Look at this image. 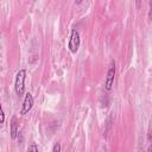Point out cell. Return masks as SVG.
I'll list each match as a JSON object with an SVG mask.
<instances>
[{
    "label": "cell",
    "instance_id": "cell-4",
    "mask_svg": "<svg viewBox=\"0 0 152 152\" xmlns=\"http://www.w3.org/2000/svg\"><path fill=\"white\" fill-rule=\"evenodd\" d=\"M33 107V96L31 93H26L25 94V97H24V101H23V106H21V109H20V115H25L27 114Z\"/></svg>",
    "mask_w": 152,
    "mask_h": 152
},
{
    "label": "cell",
    "instance_id": "cell-5",
    "mask_svg": "<svg viewBox=\"0 0 152 152\" xmlns=\"http://www.w3.org/2000/svg\"><path fill=\"white\" fill-rule=\"evenodd\" d=\"M18 129H19V124H18V118L12 116L11 122H10V135L14 140L18 137Z\"/></svg>",
    "mask_w": 152,
    "mask_h": 152
},
{
    "label": "cell",
    "instance_id": "cell-11",
    "mask_svg": "<svg viewBox=\"0 0 152 152\" xmlns=\"http://www.w3.org/2000/svg\"><path fill=\"white\" fill-rule=\"evenodd\" d=\"M147 152H152V145H151V146L147 148Z\"/></svg>",
    "mask_w": 152,
    "mask_h": 152
},
{
    "label": "cell",
    "instance_id": "cell-12",
    "mask_svg": "<svg viewBox=\"0 0 152 152\" xmlns=\"http://www.w3.org/2000/svg\"><path fill=\"white\" fill-rule=\"evenodd\" d=\"M103 152H107V150H104V151H103Z\"/></svg>",
    "mask_w": 152,
    "mask_h": 152
},
{
    "label": "cell",
    "instance_id": "cell-9",
    "mask_svg": "<svg viewBox=\"0 0 152 152\" xmlns=\"http://www.w3.org/2000/svg\"><path fill=\"white\" fill-rule=\"evenodd\" d=\"M150 10H148V18L152 19V1H150Z\"/></svg>",
    "mask_w": 152,
    "mask_h": 152
},
{
    "label": "cell",
    "instance_id": "cell-1",
    "mask_svg": "<svg viewBox=\"0 0 152 152\" xmlns=\"http://www.w3.org/2000/svg\"><path fill=\"white\" fill-rule=\"evenodd\" d=\"M25 80H26V70L20 69L15 74V82H14V90L18 96H23L25 91Z\"/></svg>",
    "mask_w": 152,
    "mask_h": 152
},
{
    "label": "cell",
    "instance_id": "cell-10",
    "mask_svg": "<svg viewBox=\"0 0 152 152\" xmlns=\"http://www.w3.org/2000/svg\"><path fill=\"white\" fill-rule=\"evenodd\" d=\"M0 115H1V120H0V122H1V124H4V121H5V113H4L2 107H1V113H0Z\"/></svg>",
    "mask_w": 152,
    "mask_h": 152
},
{
    "label": "cell",
    "instance_id": "cell-3",
    "mask_svg": "<svg viewBox=\"0 0 152 152\" xmlns=\"http://www.w3.org/2000/svg\"><path fill=\"white\" fill-rule=\"evenodd\" d=\"M114 78H115V62H112L108 71H107V76H106V81H104V88L106 90H110L113 84H114Z\"/></svg>",
    "mask_w": 152,
    "mask_h": 152
},
{
    "label": "cell",
    "instance_id": "cell-2",
    "mask_svg": "<svg viewBox=\"0 0 152 152\" xmlns=\"http://www.w3.org/2000/svg\"><path fill=\"white\" fill-rule=\"evenodd\" d=\"M80 44H81V38H80V33L76 28H72L71 30V33H70V38H69V43H68V48L70 50L71 53H76L78 51V48H80Z\"/></svg>",
    "mask_w": 152,
    "mask_h": 152
},
{
    "label": "cell",
    "instance_id": "cell-6",
    "mask_svg": "<svg viewBox=\"0 0 152 152\" xmlns=\"http://www.w3.org/2000/svg\"><path fill=\"white\" fill-rule=\"evenodd\" d=\"M112 121H113V119H112V116H109L108 119H107V121H106V129H104V137H107L108 134H109V132H110V127H112Z\"/></svg>",
    "mask_w": 152,
    "mask_h": 152
},
{
    "label": "cell",
    "instance_id": "cell-7",
    "mask_svg": "<svg viewBox=\"0 0 152 152\" xmlns=\"http://www.w3.org/2000/svg\"><path fill=\"white\" fill-rule=\"evenodd\" d=\"M26 152H38V146L36 142H31L28 146H27V150Z\"/></svg>",
    "mask_w": 152,
    "mask_h": 152
},
{
    "label": "cell",
    "instance_id": "cell-8",
    "mask_svg": "<svg viewBox=\"0 0 152 152\" xmlns=\"http://www.w3.org/2000/svg\"><path fill=\"white\" fill-rule=\"evenodd\" d=\"M52 152H61V144L59 142H56L52 147Z\"/></svg>",
    "mask_w": 152,
    "mask_h": 152
}]
</instances>
